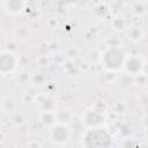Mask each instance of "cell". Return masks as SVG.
Masks as SVG:
<instances>
[{"label": "cell", "instance_id": "1", "mask_svg": "<svg viewBox=\"0 0 148 148\" xmlns=\"http://www.w3.org/2000/svg\"><path fill=\"white\" fill-rule=\"evenodd\" d=\"M14 66H15V62H14V59H13L12 54L3 53V54L0 56V71L1 72L12 71Z\"/></svg>", "mask_w": 148, "mask_h": 148}]
</instances>
